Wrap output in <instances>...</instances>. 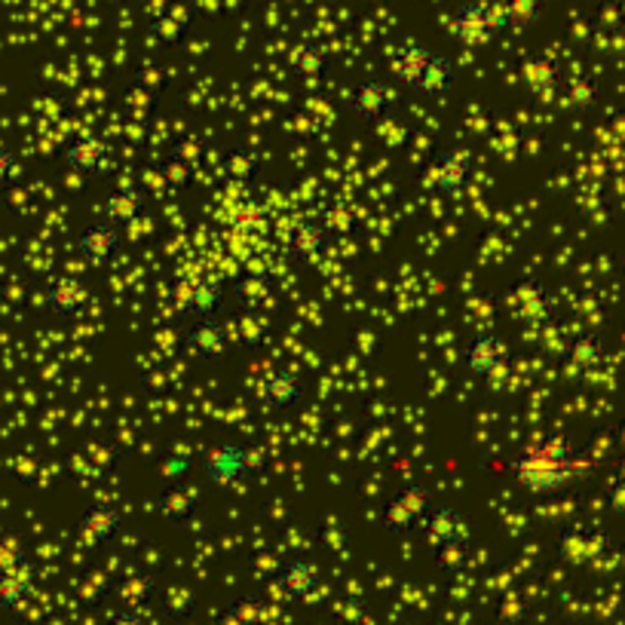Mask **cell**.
Here are the masks:
<instances>
[{"mask_svg":"<svg viewBox=\"0 0 625 625\" xmlns=\"http://www.w3.org/2000/svg\"><path fill=\"white\" fill-rule=\"evenodd\" d=\"M506 473L527 494L552 497L589 476V461L567 432H543L512 451Z\"/></svg>","mask_w":625,"mask_h":625,"instance_id":"1","label":"cell"},{"mask_svg":"<svg viewBox=\"0 0 625 625\" xmlns=\"http://www.w3.org/2000/svg\"><path fill=\"white\" fill-rule=\"evenodd\" d=\"M448 32L463 47L481 50V47L494 44L503 32V13L488 0H466L454 10V16L448 22Z\"/></svg>","mask_w":625,"mask_h":625,"instance_id":"2","label":"cell"},{"mask_svg":"<svg viewBox=\"0 0 625 625\" xmlns=\"http://www.w3.org/2000/svg\"><path fill=\"white\" fill-rule=\"evenodd\" d=\"M463 368L469 378L500 383L510 375L512 350L494 331H476L463 344Z\"/></svg>","mask_w":625,"mask_h":625,"instance_id":"3","label":"cell"},{"mask_svg":"<svg viewBox=\"0 0 625 625\" xmlns=\"http://www.w3.org/2000/svg\"><path fill=\"white\" fill-rule=\"evenodd\" d=\"M258 473V461L246 444L218 442L203 454V476L215 488H240Z\"/></svg>","mask_w":625,"mask_h":625,"instance_id":"4","label":"cell"},{"mask_svg":"<svg viewBox=\"0 0 625 625\" xmlns=\"http://www.w3.org/2000/svg\"><path fill=\"white\" fill-rule=\"evenodd\" d=\"M506 304H510L512 319L530 331L546 329L559 310V297L552 295V289L540 277H522L510 289Z\"/></svg>","mask_w":625,"mask_h":625,"instance_id":"5","label":"cell"},{"mask_svg":"<svg viewBox=\"0 0 625 625\" xmlns=\"http://www.w3.org/2000/svg\"><path fill=\"white\" fill-rule=\"evenodd\" d=\"M429 506H432V488H429V485H424V481L402 485V488L393 491L390 500L383 503L380 525H383L387 534H393V537H405V534H412L414 527H420Z\"/></svg>","mask_w":625,"mask_h":625,"instance_id":"6","label":"cell"},{"mask_svg":"<svg viewBox=\"0 0 625 625\" xmlns=\"http://www.w3.org/2000/svg\"><path fill=\"white\" fill-rule=\"evenodd\" d=\"M427 182L436 194L461 199L476 182V160L466 150H439L427 163Z\"/></svg>","mask_w":625,"mask_h":625,"instance_id":"7","label":"cell"},{"mask_svg":"<svg viewBox=\"0 0 625 625\" xmlns=\"http://www.w3.org/2000/svg\"><path fill=\"white\" fill-rule=\"evenodd\" d=\"M610 549H613V543H610L608 534L579 525L564 527L559 534V540H555V555L567 567H592L595 561L604 559Z\"/></svg>","mask_w":625,"mask_h":625,"instance_id":"8","label":"cell"},{"mask_svg":"<svg viewBox=\"0 0 625 625\" xmlns=\"http://www.w3.org/2000/svg\"><path fill=\"white\" fill-rule=\"evenodd\" d=\"M304 395L307 383L292 368H270L255 387V399L267 412H295L304 405Z\"/></svg>","mask_w":625,"mask_h":625,"instance_id":"9","label":"cell"},{"mask_svg":"<svg viewBox=\"0 0 625 625\" xmlns=\"http://www.w3.org/2000/svg\"><path fill=\"white\" fill-rule=\"evenodd\" d=\"M77 540L89 549H101V546L114 543L117 537L126 530V512L114 506V503H89L86 510L77 515Z\"/></svg>","mask_w":625,"mask_h":625,"instance_id":"10","label":"cell"},{"mask_svg":"<svg viewBox=\"0 0 625 625\" xmlns=\"http://www.w3.org/2000/svg\"><path fill=\"white\" fill-rule=\"evenodd\" d=\"M231 350L228 319L209 316V319H191L184 331V353L199 363H221Z\"/></svg>","mask_w":625,"mask_h":625,"instance_id":"11","label":"cell"},{"mask_svg":"<svg viewBox=\"0 0 625 625\" xmlns=\"http://www.w3.org/2000/svg\"><path fill=\"white\" fill-rule=\"evenodd\" d=\"M420 530H424V540L436 552L448 549V546L469 543V522L451 503H432L427 515H424V522H420Z\"/></svg>","mask_w":625,"mask_h":625,"instance_id":"12","label":"cell"},{"mask_svg":"<svg viewBox=\"0 0 625 625\" xmlns=\"http://www.w3.org/2000/svg\"><path fill=\"white\" fill-rule=\"evenodd\" d=\"M610 359L608 341L598 334V331H579L571 338V344L564 346V368L567 375L576 380L595 378L604 363Z\"/></svg>","mask_w":625,"mask_h":625,"instance_id":"13","label":"cell"},{"mask_svg":"<svg viewBox=\"0 0 625 625\" xmlns=\"http://www.w3.org/2000/svg\"><path fill=\"white\" fill-rule=\"evenodd\" d=\"M120 248H123V231L114 228V224H108L105 218L86 224V228L77 233V240H74L77 258H81L83 264H89V267H96V270H99V267H108Z\"/></svg>","mask_w":625,"mask_h":625,"instance_id":"14","label":"cell"},{"mask_svg":"<svg viewBox=\"0 0 625 625\" xmlns=\"http://www.w3.org/2000/svg\"><path fill=\"white\" fill-rule=\"evenodd\" d=\"M319 583H322V574H319V567L307 559L282 561L280 567H277V574H273V589H277V595H280L282 601H289V604L310 601L316 589H319Z\"/></svg>","mask_w":625,"mask_h":625,"instance_id":"15","label":"cell"},{"mask_svg":"<svg viewBox=\"0 0 625 625\" xmlns=\"http://www.w3.org/2000/svg\"><path fill=\"white\" fill-rule=\"evenodd\" d=\"M228 334H231V346L243 350V353H261L264 346L273 341L277 334V322L267 310H236L228 319Z\"/></svg>","mask_w":625,"mask_h":625,"instance_id":"16","label":"cell"},{"mask_svg":"<svg viewBox=\"0 0 625 625\" xmlns=\"http://www.w3.org/2000/svg\"><path fill=\"white\" fill-rule=\"evenodd\" d=\"M390 105H393V86L380 77H365L346 96V111L359 123H380L390 111Z\"/></svg>","mask_w":625,"mask_h":625,"instance_id":"17","label":"cell"},{"mask_svg":"<svg viewBox=\"0 0 625 625\" xmlns=\"http://www.w3.org/2000/svg\"><path fill=\"white\" fill-rule=\"evenodd\" d=\"M331 246V231L326 228L322 218H301L292 224L285 248H289V258L295 264H312L319 258H326V252Z\"/></svg>","mask_w":625,"mask_h":625,"instance_id":"18","label":"cell"},{"mask_svg":"<svg viewBox=\"0 0 625 625\" xmlns=\"http://www.w3.org/2000/svg\"><path fill=\"white\" fill-rule=\"evenodd\" d=\"M89 297H93V289H89V282L83 280V277H56L47 285V292H44V307L56 316V319H74V316H81L86 310V304H89Z\"/></svg>","mask_w":625,"mask_h":625,"instance_id":"19","label":"cell"},{"mask_svg":"<svg viewBox=\"0 0 625 625\" xmlns=\"http://www.w3.org/2000/svg\"><path fill=\"white\" fill-rule=\"evenodd\" d=\"M111 157V145L96 135V132H81L68 142L65 148V166L77 175V179H93L99 175L101 166L108 163Z\"/></svg>","mask_w":625,"mask_h":625,"instance_id":"20","label":"cell"},{"mask_svg":"<svg viewBox=\"0 0 625 625\" xmlns=\"http://www.w3.org/2000/svg\"><path fill=\"white\" fill-rule=\"evenodd\" d=\"M564 83V65L552 52H534L522 62V86L534 99H549L561 93Z\"/></svg>","mask_w":625,"mask_h":625,"instance_id":"21","label":"cell"},{"mask_svg":"<svg viewBox=\"0 0 625 625\" xmlns=\"http://www.w3.org/2000/svg\"><path fill=\"white\" fill-rule=\"evenodd\" d=\"M145 212H148V197L138 187H114L101 199V218L120 231H130Z\"/></svg>","mask_w":625,"mask_h":625,"instance_id":"22","label":"cell"},{"mask_svg":"<svg viewBox=\"0 0 625 625\" xmlns=\"http://www.w3.org/2000/svg\"><path fill=\"white\" fill-rule=\"evenodd\" d=\"M454 83H457V68H454V59L432 52L429 65L424 68L420 81L412 86V93L420 101H442L444 96L454 89Z\"/></svg>","mask_w":625,"mask_h":625,"instance_id":"23","label":"cell"},{"mask_svg":"<svg viewBox=\"0 0 625 625\" xmlns=\"http://www.w3.org/2000/svg\"><path fill=\"white\" fill-rule=\"evenodd\" d=\"M429 59H432V50L424 40H405L395 47L393 59H390V74H393L395 83L412 89L414 83L420 81L424 68L429 65Z\"/></svg>","mask_w":625,"mask_h":625,"instance_id":"24","label":"cell"},{"mask_svg":"<svg viewBox=\"0 0 625 625\" xmlns=\"http://www.w3.org/2000/svg\"><path fill=\"white\" fill-rule=\"evenodd\" d=\"M231 304V289L218 277H199L194 285V301H191V312L187 319H209V316H221Z\"/></svg>","mask_w":625,"mask_h":625,"instance_id":"25","label":"cell"},{"mask_svg":"<svg viewBox=\"0 0 625 625\" xmlns=\"http://www.w3.org/2000/svg\"><path fill=\"white\" fill-rule=\"evenodd\" d=\"M197 506H199V494L194 491V488H184V485L166 488L163 494L154 500V510H157V515L175 527L187 525V522L194 518Z\"/></svg>","mask_w":625,"mask_h":625,"instance_id":"26","label":"cell"},{"mask_svg":"<svg viewBox=\"0 0 625 625\" xmlns=\"http://www.w3.org/2000/svg\"><path fill=\"white\" fill-rule=\"evenodd\" d=\"M561 101L571 114H592L601 105V83L592 74H574L561 83Z\"/></svg>","mask_w":625,"mask_h":625,"instance_id":"27","label":"cell"},{"mask_svg":"<svg viewBox=\"0 0 625 625\" xmlns=\"http://www.w3.org/2000/svg\"><path fill=\"white\" fill-rule=\"evenodd\" d=\"M34 589H37V574L32 561L10 574H0V610L25 608L34 598Z\"/></svg>","mask_w":625,"mask_h":625,"instance_id":"28","label":"cell"},{"mask_svg":"<svg viewBox=\"0 0 625 625\" xmlns=\"http://www.w3.org/2000/svg\"><path fill=\"white\" fill-rule=\"evenodd\" d=\"M231 228L233 233H243V236H252V240H261L264 233L270 231V209L264 206L261 199L243 197L240 203H233Z\"/></svg>","mask_w":625,"mask_h":625,"instance_id":"29","label":"cell"},{"mask_svg":"<svg viewBox=\"0 0 625 625\" xmlns=\"http://www.w3.org/2000/svg\"><path fill=\"white\" fill-rule=\"evenodd\" d=\"M231 295L240 307L267 310L270 301L277 297V282L270 280V277H264V273H246V277H240V280L233 282Z\"/></svg>","mask_w":625,"mask_h":625,"instance_id":"30","label":"cell"},{"mask_svg":"<svg viewBox=\"0 0 625 625\" xmlns=\"http://www.w3.org/2000/svg\"><path fill=\"white\" fill-rule=\"evenodd\" d=\"M157 592V576L150 571H132L114 586V598L126 610H138L142 604H148Z\"/></svg>","mask_w":625,"mask_h":625,"instance_id":"31","label":"cell"},{"mask_svg":"<svg viewBox=\"0 0 625 625\" xmlns=\"http://www.w3.org/2000/svg\"><path fill=\"white\" fill-rule=\"evenodd\" d=\"M331 65L329 50L322 44H304L292 56V77L297 83H316Z\"/></svg>","mask_w":625,"mask_h":625,"instance_id":"32","label":"cell"},{"mask_svg":"<svg viewBox=\"0 0 625 625\" xmlns=\"http://www.w3.org/2000/svg\"><path fill=\"white\" fill-rule=\"evenodd\" d=\"M258 169H261V160H258L255 150L248 148H231L221 157V175L236 187H248L255 182Z\"/></svg>","mask_w":625,"mask_h":625,"instance_id":"33","label":"cell"},{"mask_svg":"<svg viewBox=\"0 0 625 625\" xmlns=\"http://www.w3.org/2000/svg\"><path fill=\"white\" fill-rule=\"evenodd\" d=\"M546 10H549V0H506L503 22H506L515 34H525L543 22Z\"/></svg>","mask_w":625,"mask_h":625,"instance_id":"34","label":"cell"},{"mask_svg":"<svg viewBox=\"0 0 625 625\" xmlns=\"http://www.w3.org/2000/svg\"><path fill=\"white\" fill-rule=\"evenodd\" d=\"M267 613V601L261 595H243L218 613L215 625H261Z\"/></svg>","mask_w":625,"mask_h":625,"instance_id":"35","label":"cell"},{"mask_svg":"<svg viewBox=\"0 0 625 625\" xmlns=\"http://www.w3.org/2000/svg\"><path fill=\"white\" fill-rule=\"evenodd\" d=\"M187 28H191V16L184 13L182 7H175V10H166L150 22V40L160 44V47H179Z\"/></svg>","mask_w":625,"mask_h":625,"instance_id":"36","label":"cell"},{"mask_svg":"<svg viewBox=\"0 0 625 625\" xmlns=\"http://www.w3.org/2000/svg\"><path fill=\"white\" fill-rule=\"evenodd\" d=\"M469 561H473V546H448V549L436 552V571L444 576H461L469 567Z\"/></svg>","mask_w":625,"mask_h":625,"instance_id":"37","label":"cell"},{"mask_svg":"<svg viewBox=\"0 0 625 625\" xmlns=\"http://www.w3.org/2000/svg\"><path fill=\"white\" fill-rule=\"evenodd\" d=\"M28 561H32V555H28V546L22 537H16V534L0 537V574H10Z\"/></svg>","mask_w":625,"mask_h":625,"instance_id":"38","label":"cell"},{"mask_svg":"<svg viewBox=\"0 0 625 625\" xmlns=\"http://www.w3.org/2000/svg\"><path fill=\"white\" fill-rule=\"evenodd\" d=\"M194 285H197V280H191V277H172V280H169L166 297H169V307L179 312V316H187V312H191Z\"/></svg>","mask_w":625,"mask_h":625,"instance_id":"39","label":"cell"},{"mask_svg":"<svg viewBox=\"0 0 625 625\" xmlns=\"http://www.w3.org/2000/svg\"><path fill=\"white\" fill-rule=\"evenodd\" d=\"M608 510L613 518H625V461L608 485Z\"/></svg>","mask_w":625,"mask_h":625,"instance_id":"40","label":"cell"},{"mask_svg":"<svg viewBox=\"0 0 625 625\" xmlns=\"http://www.w3.org/2000/svg\"><path fill=\"white\" fill-rule=\"evenodd\" d=\"M19 172V154L7 142H0V187L13 182V175Z\"/></svg>","mask_w":625,"mask_h":625,"instance_id":"41","label":"cell"},{"mask_svg":"<svg viewBox=\"0 0 625 625\" xmlns=\"http://www.w3.org/2000/svg\"><path fill=\"white\" fill-rule=\"evenodd\" d=\"M105 625H148V623H145V616H142L138 610L123 608V610H117L114 616H111Z\"/></svg>","mask_w":625,"mask_h":625,"instance_id":"42","label":"cell"},{"mask_svg":"<svg viewBox=\"0 0 625 625\" xmlns=\"http://www.w3.org/2000/svg\"><path fill=\"white\" fill-rule=\"evenodd\" d=\"M338 625H356V623H338Z\"/></svg>","mask_w":625,"mask_h":625,"instance_id":"43","label":"cell"},{"mask_svg":"<svg viewBox=\"0 0 625 625\" xmlns=\"http://www.w3.org/2000/svg\"><path fill=\"white\" fill-rule=\"evenodd\" d=\"M19 625H37V623H19Z\"/></svg>","mask_w":625,"mask_h":625,"instance_id":"44","label":"cell"},{"mask_svg":"<svg viewBox=\"0 0 625 625\" xmlns=\"http://www.w3.org/2000/svg\"><path fill=\"white\" fill-rule=\"evenodd\" d=\"M623 277H625V267H623Z\"/></svg>","mask_w":625,"mask_h":625,"instance_id":"45","label":"cell"}]
</instances>
